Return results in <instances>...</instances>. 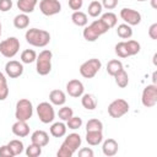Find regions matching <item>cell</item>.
Returning <instances> with one entry per match:
<instances>
[{"label":"cell","mask_w":157,"mask_h":157,"mask_svg":"<svg viewBox=\"0 0 157 157\" xmlns=\"http://www.w3.org/2000/svg\"><path fill=\"white\" fill-rule=\"evenodd\" d=\"M82 139L77 132H71L69 134L65 140L63 141L59 151L56 152L58 157H71L81 146Z\"/></svg>","instance_id":"6da1fadb"},{"label":"cell","mask_w":157,"mask_h":157,"mask_svg":"<svg viewBox=\"0 0 157 157\" xmlns=\"http://www.w3.org/2000/svg\"><path fill=\"white\" fill-rule=\"evenodd\" d=\"M26 42L33 47L37 48H43L47 47L50 42V33L45 29H39V28H29L27 29L25 34Z\"/></svg>","instance_id":"7a4b0ae2"},{"label":"cell","mask_w":157,"mask_h":157,"mask_svg":"<svg viewBox=\"0 0 157 157\" xmlns=\"http://www.w3.org/2000/svg\"><path fill=\"white\" fill-rule=\"evenodd\" d=\"M52 59H53V53L49 49H44L37 55L36 70L40 76H45L52 71Z\"/></svg>","instance_id":"3957f363"},{"label":"cell","mask_w":157,"mask_h":157,"mask_svg":"<svg viewBox=\"0 0 157 157\" xmlns=\"http://www.w3.org/2000/svg\"><path fill=\"white\" fill-rule=\"evenodd\" d=\"M33 115V104L27 98H21L16 103L15 109V118L16 120H29Z\"/></svg>","instance_id":"277c9868"},{"label":"cell","mask_w":157,"mask_h":157,"mask_svg":"<svg viewBox=\"0 0 157 157\" xmlns=\"http://www.w3.org/2000/svg\"><path fill=\"white\" fill-rule=\"evenodd\" d=\"M20 50V40L16 37H9L0 42V53L2 56L11 59Z\"/></svg>","instance_id":"5b68a950"},{"label":"cell","mask_w":157,"mask_h":157,"mask_svg":"<svg viewBox=\"0 0 157 157\" xmlns=\"http://www.w3.org/2000/svg\"><path fill=\"white\" fill-rule=\"evenodd\" d=\"M101 67H102L101 60L96 59V58H92V59H88L87 61L82 63L78 70H80V74H81L82 77H85V78H93L98 74Z\"/></svg>","instance_id":"8992f818"},{"label":"cell","mask_w":157,"mask_h":157,"mask_svg":"<svg viewBox=\"0 0 157 157\" xmlns=\"http://www.w3.org/2000/svg\"><path fill=\"white\" fill-rule=\"evenodd\" d=\"M37 115L43 124L53 123L55 119V110L53 104L49 102H40L37 105Z\"/></svg>","instance_id":"52a82bcc"},{"label":"cell","mask_w":157,"mask_h":157,"mask_svg":"<svg viewBox=\"0 0 157 157\" xmlns=\"http://www.w3.org/2000/svg\"><path fill=\"white\" fill-rule=\"evenodd\" d=\"M129 103L123 99V98H118V99H114L113 102H110V104L108 105V114L114 118V119H118V118H121L123 115H125L128 112H129Z\"/></svg>","instance_id":"ba28073f"},{"label":"cell","mask_w":157,"mask_h":157,"mask_svg":"<svg viewBox=\"0 0 157 157\" xmlns=\"http://www.w3.org/2000/svg\"><path fill=\"white\" fill-rule=\"evenodd\" d=\"M141 103L146 108H152L157 103V86L155 83L147 85L141 94Z\"/></svg>","instance_id":"9c48e42d"},{"label":"cell","mask_w":157,"mask_h":157,"mask_svg":"<svg viewBox=\"0 0 157 157\" xmlns=\"http://www.w3.org/2000/svg\"><path fill=\"white\" fill-rule=\"evenodd\" d=\"M39 10L44 16H54L61 11V4L59 0H40Z\"/></svg>","instance_id":"30bf717a"},{"label":"cell","mask_w":157,"mask_h":157,"mask_svg":"<svg viewBox=\"0 0 157 157\" xmlns=\"http://www.w3.org/2000/svg\"><path fill=\"white\" fill-rule=\"evenodd\" d=\"M120 17L129 26H137L141 22V13L129 7H124L120 10Z\"/></svg>","instance_id":"8fae6325"},{"label":"cell","mask_w":157,"mask_h":157,"mask_svg":"<svg viewBox=\"0 0 157 157\" xmlns=\"http://www.w3.org/2000/svg\"><path fill=\"white\" fill-rule=\"evenodd\" d=\"M5 72L10 78H17L23 74V65L17 60H10L5 64Z\"/></svg>","instance_id":"7c38bea8"},{"label":"cell","mask_w":157,"mask_h":157,"mask_svg":"<svg viewBox=\"0 0 157 157\" xmlns=\"http://www.w3.org/2000/svg\"><path fill=\"white\" fill-rule=\"evenodd\" d=\"M83 91H85V87H83V83L77 80V78H74V80H70L67 83H66V92L70 97H74V98H78L83 94Z\"/></svg>","instance_id":"4fadbf2b"},{"label":"cell","mask_w":157,"mask_h":157,"mask_svg":"<svg viewBox=\"0 0 157 157\" xmlns=\"http://www.w3.org/2000/svg\"><path fill=\"white\" fill-rule=\"evenodd\" d=\"M11 131L13 135H16L18 137H26L29 134V125L25 120H16L12 124Z\"/></svg>","instance_id":"5bb4252c"},{"label":"cell","mask_w":157,"mask_h":157,"mask_svg":"<svg viewBox=\"0 0 157 157\" xmlns=\"http://www.w3.org/2000/svg\"><path fill=\"white\" fill-rule=\"evenodd\" d=\"M31 142L40 147H44L49 144V135L44 130H36L31 135Z\"/></svg>","instance_id":"9a60e30c"},{"label":"cell","mask_w":157,"mask_h":157,"mask_svg":"<svg viewBox=\"0 0 157 157\" xmlns=\"http://www.w3.org/2000/svg\"><path fill=\"white\" fill-rule=\"evenodd\" d=\"M118 150H119V145L114 139H107V140L103 141L102 151H103L104 156H108V157L115 156Z\"/></svg>","instance_id":"2e32d148"},{"label":"cell","mask_w":157,"mask_h":157,"mask_svg":"<svg viewBox=\"0 0 157 157\" xmlns=\"http://www.w3.org/2000/svg\"><path fill=\"white\" fill-rule=\"evenodd\" d=\"M49 101L54 105H64L66 102V94L61 90H53L49 93Z\"/></svg>","instance_id":"e0dca14e"},{"label":"cell","mask_w":157,"mask_h":157,"mask_svg":"<svg viewBox=\"0 0 157 157\" xmlns=\"http://www.w3.org/2000/svg\"><path fill=\"white\" fill-rule=\"evenodd\" d=\"M38 4V0H17V7L23 13H32Z\"/></svg>","instance_id":"ac0fdd59"},{"label":"cell","mask_w":157,"mask_h":157,"mask_svg":"<svg viewBox=\"0 0 157 157\" xmlns=\"http://www.w3.org/2000/svg\"><path fill=\"white\" fill-rule=\"evenodd\" d=\"M81 104L87 110H93L97 107V98L92 93H83L81 96Z\"/></svg>","instance_id":"d6986e66"},{"label":"cell","mask_w":157,"mask_h":157,"mask_svg":"<svg viewBox=\"0 0 157 157\" xmlns=\"http://www.w3.org/2000/svg\"><path fill=\"white\" fill-rule=\"evenodd\" d=\"M49 130H50L52 136H54V137H63L66 134L67 126L63 121H56V123H53L52 124V126H50Z\"/></svg>","instance_id":"ffe728a7"},{"label":"cell","mask_w":157,"mask_h":157,"mask_svg":"<svg viewBox=\"0 0 157 157\" xmlns=\"http://www.w3.org/2000/svg\"><path fill=\"white\" fill-rule=\"evenodd\" d=\"M71 21L74 25H76L77 27H85L87 26V22H88V17L85 12L82 11H74L72 15H71Z\"/></svg>","instance_id":"44dd1931"},{"label":"cell","mask_w":157,"mask_h":157,"mask_svg":"<svg viewBox=\"0 0 157 157\" xmlns=\"http://www.w3.org/2000/svg\"><path fill=\"white\" fill-rule=\"evenodd\" d=\"M86 141L91 146H97L103 141L102 131H86Z\"/></svg>","instance_id":"7402d4cb"},{"label":"cell","mask_w":157,"mask_h":157,"mask_svg":"<svg viewBox=\"0 0 157 157\" xmlns=\"http://www.w3.org/2000/svg\"><path fill=\"white\" fill-rule=\"evenodd\" d=\"M13 26L17 29H25L29 26V17L27 13H18L13 18Z\"/></svg>","instance_id":"603a6c76"},{"label":"cell","mask_w":157,"mask_h":157,"mask_svg":"<svg viewBox=\"0 0 157 157\" xmlns=\"http://www.w3.org/2000/svg\"><path fill=\"white\" fill-rule=\"evenodd\" d=\"M99 20H101V21H102L109 29L113 28V27H115V26H117V22H118V17H117V15H115L114 12H110V11L103 13V15L101 16Z\"/></svg>","instance_id":"cb8c5ba5"},{"label":"cell","mask_w":157,"mask_h":157,"mask_svg":"<svg viewBox=\"0 0 157 157\" xmlns=\"http://www.w3.org/2000/svg\"><path fill=\"white\" fill-rule=\"evenodd\" d=\"M113 77H114V80H115V83H117L120 88H125V87L129 85V76H128V72H126L124 69L119 70Z\"/></svg>","instance_id":"d4e9b609"},{"label":"cell","mask_w":157,"mask_h":157,"mask_svg":"<svg viewBox=\"0 0 157 157\" xmlns=\"http://www.w3.org/2000/svg\"><path fill=\"white\" fill-rule=\"evenodd\" d=\"M91 28H92V31L98 36V37H101L102 34H104V33H107L108 31H109V28L101 21V20H94L91 25H88Z\"/></svg>","instance_id":"484cf974"},{"label":"cell","mask_w":157,"mask_h":157,"mask_svg":"<svg viewBox=\"0 0 157 157\" xmlns=\"http://www.w3.org/2000/svg\"><path fill=\"white\" fill-rule=\"evenodd\" d=\"M117 34L121 39H129L132 36V28L126 23H121L117 27Z\"/></svg>","instance_id":"4316f807"},{"label":"cell","mask_w":157,"mask_h":157,"mask_svg":"<svg viewBox=\"0 0 157 157\" xmlns=\"http://www.w3.org/2000/svg\"><path fill=\"white\" fill-rule=\"evenodd\" d=\"M102 10H103V6L99 1L97 0H93L90 2L88 5V9H87V12L91 17H98L101 13H102Z\"/></svg>","instance_id":"83f0119b"},{"label":"cell","mask_w":157,"mask_h":157,"mask_svg":"<svg viewBox=\"0 0 157 157\" xmlns=\"http://www.w3.org/2000/svg\"><path fill=\"white\" fill-rule=\"evenodd\" d=\"M121 69H124V67H123V63H121L120 60H118V59L109 60L108 64H107V72H108V75H110V76H114V75H115L119 70H121Z\"/></svg>","instance_id":"f1b7e54d"},{"label":"cell","mask_w":157,"mask_h":157,"mask_svg":"<svg viewBox=\"0 0 157 157\" xmlns=\"http://www.w3.org/2000/svg\"><path fill=\"white\" fill-rule=\"evenodd\" d=\"M7 146L10 147L11 152L13 153V156L21 155V153L23 152V148H25V147H23V142H22L21 140H17V139H13V140L9 141Z\"/></svg>","instance_id":"f546056e"},{"label":"cell","mask_w":157,"mask_h":157,"mask_svg":"<svg viewBox=\"0 0 157 157\" xmlns=\"http://www.w3.org/2000/svg\"><path fill=\"white\" fill-rule=\"evenodd\" d=\"M36 59H37V53L33 49H25L21 53V61L23 64H31L36 61Z\"/></svg>","instance_id":"4dcf8cb0"},{"label":"cell","mask_w":157,"mask_h":157,"mask_svg":"<svg viewBox=\"0 0 157 157\" xmlns=\"http://www.w3.org/2000/svg\"><path fill=\"white\" fill-rule=\"evenodd\" d=\"M86 131H103V123L98 119H90L86 123Z\"/></svg>","instance_id":"1f68e13d"},{"label":"cell","mask_w":157,"mask_h":157,"mask_svg":"<svg viewBox=\"0 0 157 157\" xmlns=\"http://www.w3.org/2000/svg\"><path fill=\"white\" fill-rule=\"evenodd\" d=\"M72 115H74V110H72L71 107H67V105L61 107L58 112V117L61 121H67Z\"/></svg>","instance_id":"d6a6232c"},{"label":"cell","mask_w":157,"mask_h":157,"mask_svg":"<svg viewBox=\"0 0 157 157\" xmlns=\"http://www.w3.org/2000/svg\"><path fill=\"white\" fill-rule=\"evenodd\" d=\"M114 52H115V54H117L119 58H128V56H130L125 42H119V43H117L115 47H114Z\"/></svg>","instance_id":"836d02e7"},{"label":"cell","mask_w":157,"mask_h":157,"mask_svg":"<svg viewBox=\"0 0 157 157\" xmlns=\"http://www.w3.org/2000/svg\"><path fill=\"white\" fill-rule=\"evenodd\" d=\"M126 48H128V52H129V55L132 56V55H136L140 49H141V45L139 42L134 40V39H130V40H126Z\"/></svg>","instance_id":"e575fe53"},{"label":"cell","mask_w":157,"mask_h":157,"mask_svg":"<svg viewBox=\"0 0 157 157\" xmlns=\"http://www.w3.org/2000/svg\"><path fill=\"white\" fill-rule=\"evenodd\" d=\"M40 153H42V147L36 144L31 142V145H28V147H26V155L28 157H38V156H40Z\"/></svg>","instance_id":"d590c367"},{"label":"cell","mask_w":157,"mask_h":157,"mask_svg":"<svg viewBox=\"0 0 157 157\" xmlns=\"http://www.w3.org/2000/svg\"><path fill=\"white\" fill-rule=\"evenodd\" d=\"M66 126L71 130H77L82 126V119L80 117H75L72 115L67 121H66Z\"/></svg>","instance_id":"8d00e7d4"},{"label":"cell","mask_w":157,"mask_h":157,"mask_svg":"<svg viewBox=\"0 0 157 157\" xmlns=\"http://www.w3.org/2000/svg\"><path fill=\"white\" fill-rule=\"evenodd\" d=\"M82 34H83V38L87 42H94V40L98 39V36L92 31V28L90 26H85V29H83Z\"/></svg>","instance_id":"74e56055"},{"label":"cell","mask_w":157,"mask_h":157,"mask_svg":"<svg viewBox=\"0 0 157 157\" xmlns=\"http://www.w3.org/2000/svg\"><path fill=\"white\" fill-rule=\"evenodd\" d=\"M9 96V86H7V81L0 83V101H5Z\"/></svg>","instance_id":"f35d334b"},{"label":"cell","mask_w":157,"mask_h":157,"mask_svg":"<svg viewBox=\"0 0 157 157\" xmlns=\"http://www.w3.org/2000/svg\"><path fill=\"white\" fill-rule=\"evenodd\" d=\"M118 0H102V6L104 7V9H107V10H113V9H115L117 6H118Z\"/></svg>","instance_id":"ab89813d"},{"label":"cell","mask_w":157,"mask_h":157,"mask_svg":"<svg viewBox=\"0 0 157 157\" xmlns=\"http://www.w3.org/2000/svg\"><path fill=\"white\" fill-rule=\"evenodd\" d=\"M83 5V0H69V7L74 11H78Z\"/></svg>","instance_id":"60d3db41"},{"label":"cell","mask_w":157,"mask_h":157,"mask_svg":"<svg viewBox=\"0 0 157 157\" xmlns=\"http://www.w3.org/2000/svg\"><path fill=\"white\" fill-rule=\"evenodd\" d=\"M12 7V0H0V11L6 12L11 10Z\"/></svg>","instance_id":"b9f144b4"},{"label":"cell","mask_w":157,"mask_h":157,"mask_svg":"<svg viewBox=\"0 0 157 157\" xmlns=\"http://www.w3.org/2000/svg\"><path fill=\"white\" fill-rule=\"evenodd\" d=\"M0 156L1 157H13V153L11 152V150L7 145H2L0 147Z\"/></svg>","instance_id":"7bdbcfd3"},{"label":"cell","mask_w":157,"mask_h":157,"mask_svg":"<svg viewBox=\"0 0 157 157\" xmlns=\"http://www.w3.org/2000/svg\"><path fill=\"white\" fill-rule=\"evenodd\" d=\"M93 151L90 147H83L78 151V156L80 157H93Z\"/></svg>","instance_id":"ee69618b"},{"label":"cell","mask_w":157,"mask_h":157,"mask_svg":"<svg viewBox=\"0 0 157 157\" xmlns=\"http://www.w3.org/2000/svg\"><path fill=\"white\" fill-rule=\"evenodd\" d=\"M148 36L153 40L157 39V23H152L150 26V28H148Z\"/></svg>","instance_id":"f6af8a7d"},{"label":"cell","mask_w":157,"mask_h":157,"mask_svg":"<svg viewBox=\"0 0 157 157\" xmlns=\"http://www.w3.org/2000/svg\"><path fill=\"white\" fill-rule=\"evenodd\" d=\"M2 82H6V77H5V75L0 71V83H2Z\"/></svg>","instance_id":"bcb514c9"},{"label":"cell","mask_w":157,"mask_h":157,"mask_svg":"<svg viewBox=\"0 0 157 157\" xmlns=\"http://www.w3.org/2000/svg\"><path fill=\"white\" fill-rule=\"evenodd\" d=\"M156 1H157V0H151V6H152L153 9H156V7H157V5H156Z\"/></svg>","instance_id":"7dc6e473"},{"label":"cell","mask_w":157,"mask_h":157,"mask_svg":"<svg viewBox=\"0 0 157 157\" xmlns=\"http://www.w3.org/2000/svg\"><path fill=\"white\" fill-rule=\"evenodd\" d=\"M152 81H153V83L156 85V71H155L153 75H152Z\"/></svg>","instance_id":"c3c4849f"},{"label":"cell","mask_w":157,"mask_h":157,"mask_svg":"<svg viewBox=\"0 0 157 157\" xmlns=\"http://www.w3.org/2000/svg\"><path fill=\"white\" fill-rule=\"evenodd\" d=\"M156 58H157V54H155V55H153V64H155V65L157 64V63H156Z\"/></svg>","instance_id":"681fc988"},{"label":"cell","mask_w":157,"mask_h":157,"mask_svg":"<svg viewBox=\"0 0 157 157\" xmlns=\"http://www.w3.org/2000/svg\"><path fill=\"white\" fill-rule=\"evenodd\" d=\"M1 29H2V26H1V22H0V36H1Z\"/></svg>","instance_id":"f907efd6"},{"label":"cell","mask_w":157,"mask_h":157,"mask_svg":"<svg viewBox=\"0 0 157 157\" xmlns=\"http://www.w3.org/2000/svg\"><path fill=\"white\" fill-rule=\"evenodd\" d=\"M137 1H147V0H137Z\"/></svg>","instance_id":"816d5d0a"}]
</instances>
